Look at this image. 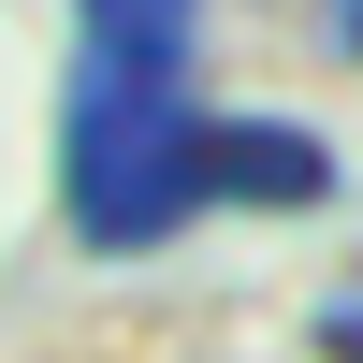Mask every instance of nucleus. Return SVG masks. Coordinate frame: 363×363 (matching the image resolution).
Here are the masks:
<instances>
[{
    "label": "nucleus",
    "instance_id": "1",
    "mask_svg": "<svg viewBox=\"0 0 363 363\" xmlns=\"http://www.w3.org/2000/svg\"><path fill=\"white\" fill-rule=\"evenodd\" d=\"M320 349H335V363H363V291H335V306H320Z\"/></svg>",
    "mask_w": 363,
    "mask_h": 363
},
{
    "label": "nucleus",
    "instance_id": "2",
    "mask_svg": "<svg viewBox=\"0 0 363 363\" xmlns=\"http://www.w3.org/2000/svg\"><path fill=\"white\" fill-rule=\"evenodd\" d=\"M320 44H335L349 73H363V0H320Z\"/></svg>",
    "mask_w": 363,
    "mask_h": 363
}]
</instances>
